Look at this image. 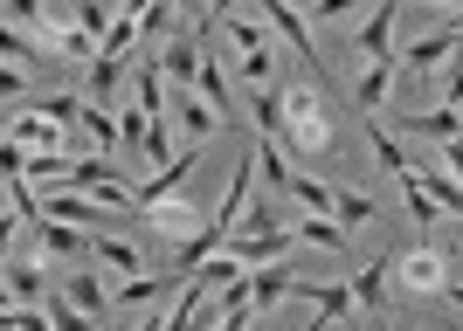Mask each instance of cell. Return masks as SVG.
Here are the masks:
<instances>
[{"mask_svg": "<svg viewBox=\"0 0 463 331\" xmlns=\"http://www.w3.org/2000/svg\"><path fill=\"white\" fill-rule=\"evenodd\" d=\"M277 145L284 152H311V159H326L339 138H332V117H326V97L318 90H305V83H290L284 90V124H277Z\"/></svg>", "mask_w": 463, "mask_h": 331, "instance_id": "1", "label": "cell"}, {"mask_svg": "<svg viewBox=\"0 0 463 331\" xmlns=\"http://www.w3.org/2000/svg\"><path fill=\"white\" fill-rule=\"evenodd\" d=\"M201 173V145H180V159L174 166H159L146 187H138V215H153V207H166V200H180V187Z\"/></svg>", "mask_w": 463, "mask_h": 331, "instance_id": "2", "label": "cell"}, {"mask_svg": "<svg viewBox=\"0 0 463 331\" xmlns=\"http://www.w3.org/2000/svg\"><path fill=\"white\" fill-rule=\"evenodd\" d=\"M42 215H49V221H70V228H97V221H118V207H111V200H97V194L62 187V194L42 200Z\"/></svg>", "mask_w": 463, "mask_h": 331, "instance_id": "3", "label": "cell"}, {"mask_svg": "<svg viewBox=\"0 0 463 331\" xmlns=\"http://www.w3.org/2000/svg\"><path fill=\"white\" fill-rule=\"evenodd\" d=\"M457 49H463V28H436V35H422L415 49H402V77L415 83V77H429V69H443Z\"/></svg>", "mask_w": 463, "mask_h": 331, "instance_id": "4", "label": "cell"}, {"mask_svg": "<svg viewBox=\"0 0 463 331\" xmlns=\"http://www.w3.org/2000/svg\"><path fill=\"white\" fill-rule=\"evenodd\" d=\"M256 7H263V21H270L277 35H284V41H290V49H298V56H305V62H311V77L326 83V62L311 56V28H305V14H298V7H290V0H256Z\"/></svg>", "mask_w": 463, "mask_h": 331, "instance_id": "5", "label": "cell"}, {"mask_svg": "<svg viewBox=\"0 0 463 331\" xmlns=\"http://www.w3.org/2000/svg\"><path fill=\"white\" fill-rule=\"evenodd\" d=\"M394 21H402V0H381L373 7V21L353 35V56H367V62H394Z\"/></svg>", "mask_w": 463, "mask_h": 331, "instance_id": "6", "label": "cell"}, {"mask_svg": "<svg viewBox=\"0 0 463 331\" xmlns=\"http://www.w3.org/2000/svg\"><path fill=\"white\" fill-rule=\"evenodd\" d=\"M201 62H208V41L201 35H174L166 49H159V69H166V83H180V90L201 83Z\"/></svg>", "mask_w": 463, "mask_h": 331, "instance_id": "7", "label": "cell"}, {"mask_svg": "<svg viewBox=\"0 0 463 331\" xmlns=\"http://www.w3.org/2000/svg\"><path fill=\"white\" fill-rule=\"evenodd\" d=\"M298 249V234H229V255L242 262V270H270V262H284V255Z\"/></svg>", "mask_w": 463, "mask_h": 331, "instance_id": "8", "label": "cell"}, {"mask_svg": "<svg viewBox=\"0 0 463 331\" xmlns=\"http://www.w3.org/2000/svg\"><path fill=\"white\" fill-rule=\"evenodd\" d=\"M402 283H408V290H422V297H436V290L449 297V262L436 249H408L402 255Z\"/></svg>", "mask_w": 463, "mask_h": 331, "instance_id": "9", "label": "cell"}, {"mask_svg": "<svg viewBox=\"0 0 463 331\" xmlns=\"http://www.w3.org/2000/svg\"><path fill=\"white\" fill-rule=\"evenodd\" d=\"M402 132L449 145V138H463V111H449V104H436V111H402Z\"/></svg>", "mask_w": 463, "mask_h": 331, "instance_id": "10", "label": "cell"}, {"mask_svg": "<svg viewBox=\"0 0 463 331\" xmlns=\"http://www.w3.org/2000/svg\"><path fill=\"white\" fill-rule=\"evenodd\" d=\"M174 117H180V138H187V145H208V138L222 132V124H229V117H222V111H208V104L194 97V90H180Z\"/></svg>", "mask_w": 463, "mask_h": 331, "instance_id": "11", "label": "cell"}, {"mask_svg": "<svg viewBox=\"0 0 463 331\" xmlns=\"http://www.w3.org/2000/svg\"><path fill=\"white\" fill-rule=\"evenodd\" d=\"M360 138H367V152H373V159H381L387 173H402V179H408V173H415V159H408V152H402V138H394V132H381V124H373V117H360Z\"/></svg>", "mask_w": 463, "mask_h": 331, "instance_id": "12", "label": "cell"}, {"mask_svg": "<svg viewBox=\"0 0 463 331\" xmlns=\"http://www.w3.org/2000/svg\"><path fill=\"white\" fill-rule=\"evenodd\" d=\"M415 179H422L429 194H436V207H443L449 221H463V179L449 173V166H415Z\"/></svg>", "mask_w": 463, "mask_h": 331, "instance_id": "13", "label": "cell"}, {"mask_svg": "<svg viewBox=\"0 0 463 331\" xmlns=\"http://www.w3.org/2000/svg\"><path fill=\"white\" fill-rule=\"evenodd\" d=\"M290 297H311V304H318L332 325H339V317L360 304V297H353V283H305V276H298V290H290Z\"/></svg>", "mask_w": 463, "mask_h": 331, "instance_id": "14", "label": "cell"}, {"mask_svg": "<svg viewBox=\"0 0 463 331\" xmlns=\"http://www.w3.org/2000/svg\"><path fill=\"white\" fill-rule=\"evenodd\" d=\"M256 173H263V187H284V194H290V187H298V173H290V152H284V145H277L270 132L256 138Z\"/></svg>", "mask_w": 463, "mask_h": 331, "instance_id": "15", "label": "cell"}, {"mask_svg": "<svg viewBox=\"0 0 463 331\" xmlns=\"http://www.w3.org/2000/svg\"><path fill=\"white\" fill-rule=\"evenodd\" d=\"M298 290V276H290V262H270V270H250V297H256V311H270L277 297Z\"/></svg>", "mask_w": 463, "mask_h": 331, "instance_id": "16", "label": "cell"}, {"mask_svg": "<svg viewBox=\"0 0 463 331\" xmlns=\"http://www.w3.org/2000/svg\"><path fill=\"white\" fill-rule=\"evenodd\" d=\"M42 255H90V228H70V221H42Z\"/></svg>", "mask_w": 463, "mask_h": 331, "instance_id": "17", "label": "cell"}, {"mask_svg": "<svg viewBox=\"0 0 463 331\" xmlns=\"http://www.w3.org/2000/svg\"><path fill=\"white\" fill-rule=\"evenodd\" d=\"M83 132L97 138V159H118V145H125V132H118V117L104 111V104H83Z\"/></svg>", "mask_w": 463, "mask_h": 331, "instance_id": "18", "label": "cell"}, {"mask_svg": "<svg viewBox=\"0 0 463 331\" xmlns=\"http://www.w3.org/2000/svg\"><path fill=\"white\" fill-rule=\"evenodd\" d=\"M394 77H402V56H394V62H367V77H360V97H353V111L367 117L373 104L387 97V83H394Z\"/></svg>", "mask_w": 463, "mask_h": 331, "instance_id": "19", "label": "cell"}, {"mask_svg": "<svg viewBox=\"0 0 463 331\" xmlns=\"http://www.w3.org/2000/svg\"><path fill=\"white\" fill-rule=\"evenodd\" d=\"M194 90H201V104H208V111H222V117H229L235 111V97H229V69H222V62H201V83H194Z\"/></svg>", "mask_w": 463, "mask_h": 331, "instance_id": "20", "label": "cell"}, {"mask_svg": "<svg viewBox=\"0 0 463 331\" xmlns=\"http://www.w3.org/2000/svg\"><path fill=\"white\" fill-rule=\"evenodd\" d=\"M90 255H97V262H111V270H125V276H146L138 249H132V242H118V234H90Z\"/></svg>", "mask_w": 463, "mask_h": 331, "instance_id": "21", "label": "cell"}, {"mask_svg": "<svg viewBox=\"0 0 463 331\" xmlns=\"http://www.w3.org/2000/svg\"><path fill=\"white\" fill-rule=\"evenodd\" d=\"M222 28H229L235 56H270V28H263V21H242V14H229Z\"/></svg>", "mask_w": 463, "mask_h": 331, "instance_id": "22", "label": "cell"}, {"mask_svg": "<svg viewBox=\"0 0 463 331\" xmlns=\"http://www.w3.org/2000/svg\"><path fill=\"white\" fill-rule=\"evenodd\" d=\"M387 270H394V262H367V270L353 276V297H360L367 311H381V297H387Z\"/></svg>", "mask_w": 463, "mask_h": 331, "instance_id": "23", "label": "cell"}, {"mask_svg": "<svg viewBox=\"0 0 463 331\" xmlns=\"http://www.w3.org/2000/svg\"><path fill=\"white\" fill-rule=\"evenodd\" d=\"M146 221H159L166 234H180V242H194V200H166V207H153Z\"/></svg>", "mask_w": 463, "mask_h": 331, "instance_id": "24", "label": "cell"}, {"mask_svg": "<svg viewBox=\"0 0 463 331\" xmlns=\"http://www.w3.org/2000/svg\"><path fill=\"white\" fill-rule=\"evenodd\" d=\"M62 297H70V304H77V311H104V283H97V276L90 270H77V276H70V290H62Z\"/></svg>", "mask_w": 463, "mask_h": 331, "instance_id": "25", "label": "cell"}, {"mask_svg": "<svg viewBox=\"0 0 463 331\" xmlns=\"http://www.w3.org/2000/svg\"><path fill=\"white\" fill-rule=\"evenodd\" d=\"M290 194L305 200V215H332V194H339V187H326V179H311V173H298V187H290Z\"/></svg>", "mask_w": 463, "mask_h": 331, "instance_id": "26", "label": "cell"}, {"mask_svg": "<svg viewBox=\"0 0 463 331\" xmlns=\"http://www.w3.org/2000/svg\"><path fill=\"white\" fill-rule=\"evenodd\" d=\"M332 221H353V228H360V221H373V200L353 194V187H339V194H332Z\"/></svg>", "mask_w": 463, "mask_h": 331, "instance_id": "27", "label": "cell"}, {"mask_svg": "<svg viewBox=\"0 0 463 331\" xmlns=\"http://www.w3.org/2000/svg\"><path fill=\"white\" fill-rule=\"evenodd\" d=\"M7 297H14V304H35V297H42V270H35V262H28V270L7 262Z\"/></svg>", "mask_w": 463, "mask_h": 331, "instance_id": "28", "label": "cell"}, {"mask_svg": "<svg viewBox=\"0 0 463 331\" xmlns=\"http://www.w3.org/2000/svg\"><path fill=\"white\" fill-rule=\"evenodd\" d=\"M402 187H408V215H415V221H449L443 207H436V194H429V187H422V179H415V173H408Z\"/></svg>", "mask_w": 463, "mask_h": 331, "instance_id": "29", "label": "cell"}, {"mask_svg": "<svg viewBox=\"0 0 463 331\" xmlns=\"http://www.w3.org/2000/svg\"><path fill=\"white\" fill-rule=\"evenodd\" d=\"M298 234H305V242H318V249H346V228H332V215H311Z\"/></svg>", "mask_w": 463, "mask_h": 331, "instance_id": "30", "label": "cell"}, {"mask_svg": "<svg viewBox=\"0 0 463 331\" xmlns=\"http://www.w3.org/2000/svg\"><path fill=\"white\" fill-rule=\"evenodd\" d=\"M7 331H56V317H42L35 304H7V317H0Z\"/></svg>", "mask_w": 463, "mask_h": 331, "instance_id": "31", "label": "cell"}, {"mask_svg": "<svg viewBox=\"0 0 463 331\" xmlns=\"http://www.w3.org/2000/svg\"><path fill=\"white\" fill-rule=\"evenodd\" d=\"M146 159H153V166H174V138H166V117H153V132H146Z\"/></svg>", "mask_w": 463, "mask_h": 331, "instance_id": "32", "label": "cell"}, {"mask_svg": "<svg viewBox=\"0 0 463 331\" xmlns=\"http://www.w3.org/2000/svg\"><path fill=\"white\" fill-rule=\"evenodd\" d=\"M49 317H56V331H90V311H77L70 297H49Z\"/></svg>", "mask_w": 463, "mask_h": 331, "instance_id": "33", "label": "cell"}, {"mask_svg": "<svg viewBox=\"0 0 463 331\" xmlns=\"http://www.w3.org/2000/svg\"><path fill=\"white\" fill-rule=\"evenodd\" d=\"M360 14V0H311V21H346Z\"/></svg>", "mask_w": 463, "mask_h": 331, "instance_id": "34", "label": "cell"}, {"mask_svg": "<svg viewBox=\"0 0 463 331\" xmlns=\"http://www.w3.org/2000/svg\"><path fill=\"white\" fill-rule=\"evenodd\" d=\"M21 21L42 28V0H7V28H21Z\"/></svg>", "mask_w": 463, "mask_h": 331, "instance_id": "35", "label": "cell"}, {"mask_svg": "<svg viewBox=\"0 0 463 331\" xmlns=\"http://www.w3.org/2000/svg\"><path fill=\"white\" fill-rule=\"evenodd\" d=\"M235 234H277L270 207H263V200H250V221H242V228H235Z\"/></svg>", "mask_w": 463, "mask_h": 331, "instance_id": "36", "label": "cell"}, {"mask_svg": "<svg viewBox=\"0 0 463 331\" xmlns=\"http://www.w3.org/2000/svg\"><path fill=\"white\" fill-rule=\"evenodd\" d=\"M443 104H449V111H457V104H463V56H457V62H449V83H443Z\"/></svg>", "mask_w": 463, "mask_h": 331, "instance_id": "37", "label": "cell"}, {"mask_svg": "<svg viewBox=\"0 0 463 331\" xmlns=\"http://www.w3.org/2000/svg\"><path fill=\"white\" fill-rule=\"evenodd\" d=\"M443 166H449V173L463 179V138H449V145H443Z\"/></svg>", "mask_w": 463, "mask_h": 331, "instance_id": "38", "label": "cell"}, {"mask_svg": "<svg viewBox=\"0 0 463 331\" xmlns=\"http://www.w3.org/2000/svg\"><path fill=\"white\" fill-rule=\"evenodd\" d=\"M415 7H457V0H415Z\"/></svg>", "mask_w": 463, "mask_h": 331, "instance_id": "39", "label": "cell"}, {"mask_svg": "<svg viewBox=\"0 0 463 331\" xmlns=\"http://www.w3.org/2000/svg\"><path fill=\"white\" fill-rule=\"evenodd\" d=\"M174 7H180V14H187V21H194V0H174Z\"/></svg>", "mask_w": 463, "mask_h": 331, "instance_id": "40", "label": "cell"}, {"mask_svg": "<svg viewBox=\"0 0 463 331\" xmlns=\"http://www.w3.org/2000/svg\"><path fill=\"white\" fill-rule=\"evenodd\" d=\"M449 297H457V304H463V283H449Z\"/></svg>", "mask_w": 463, "mask_h": 331, "instance_id": "41", "label": "cell"}, {"mask_svg": "<svg viewBox=\"0 0 463 331\" xmlns=\"http://www.w3.org/2000/svg\"><path fill=\"white\" fill-rule=\"evenodd\" d=\"M62 7H70V14H77V7H83V0H62Z\"/></svg>", "mask_w": 463, "mask_h": 331, "instance_id": "42", "label": "cell"}, {"mask_svg": "<svg viewBox=\"0 0 463 331\" xmlns=\"http://www.w3.org/2000/svg\"><path fill=\"white\" fill-rule=\"evenodd\" d=\"M381 331H387V325H381Z\"/></svg>", "mask_w": 463, "mask_h": 331, "instance_id": "43", "label": "cell"}]
</instances>
